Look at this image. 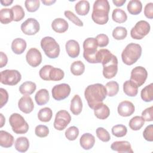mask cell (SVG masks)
Masks as SVG:
<instances>
[{
	"mask_svg": "<svg viewBox=\"0 0 153 153\" xmlns=\"http://www.w3.org/2000/svg\"><path fill=\"white\" fill-rule=\"evenodd\" d=\"M123 91L128 96L134 97L138 93V86L132 81L127 80L123 84Z\"/></svg>",
	"mask_w": 153,
	"mask_h": 153,
	"instance_id": "cell-24",
	"label": "cell"
},
{
	"mask_svg": "<svg viewBox=\"0 0 153 153\" xmlns=\"http://www.w3.org/2000/svg\"><path fill=\"white\" fill-rule=\"evenodd\" d=\"M13 13V21L19 22L25 17V11L23 7L19 5H15L11 8Z\"/></svg>",
	"mask_w": 153,
	"mask_h": 153,
	"instance_id": "cell-41",
	"label": "cell"
},
{
	"mask_svg": "<svg viewBox=\"0 0 153 153\" xmlns=\"http://www.w3.org/2000/svg\"><path fill=\"white\" fill-rule=\"evenodd\" d=\"M145 121L140 116H134L129 121L128 126L130 128L134 131L140 130L144 125Z\"/></svg>",
	"mask_w": 153,
	"mask_h": 153,
	"instance_id": "cell-35",
	"label": "cell"
},
{
	"mask_svg": "<svg viewBox=\"0 0 153 153\" xmlns=\"http://www.w3.org/2000/svg\"><path fill=\"white\" fill-rule=\"evenodd\" d=\"M94 115L100 120H105L110 115L109 107L103 102L97 105L93 109Z\"/></svg>",
	"mask_w": 153,
	"mask_h": 153,
	"instance_id": "cell-19",
	"label": "cell"
},
{
	"mask_svg": "<svg viewBox=\"0 0 153 153\" xmlns=\"http://www.w3.org/2000/svg\"><path fill=\"white\" fill-rule=\"evenodd\" d=\"M83 57L90 63H97L96 53L98 47L95 38H87L83 42Z\"/></svg>",
	"mask_w": 153,
	"mask_h": 153,
	"instance_id": "cell-6",
	"label": "cell"
},
{
	"mask_svg": "<svg viewBox=\"0 0 153 153\" xmlns=\"http://www.w3.org/2000/svg\"><path fill=\"white\" fill-rule=\"evenodd\" d=\"M75 10L77 14L86 16L90 11V3L85 0L79 1L75 4Z\"/></svg>",
	"mask_w": 153,
	"mask_h": 153,
	"instance_id": "cell-30",
	"label": "cell"
},
{
	"mask_svg": "<svg viewBox=\"0 0 153 153\" xmlns=\"http://www.w3.org/2000/svg\"><path fill=\"white\" fill-rule=\"evenodd\" d=\"M36 84L32 81H25L19 87V91L23 95H30L36 90Z\"/></svg>",
	"mask_w": 153,
	"mask_h": 153,
	"instance_id": "cell-27",
	"label": "cell"
},
{
	"mask_svg": "<svg viewBox=\"0 0 153 153\" xmlns=\"http://www.w3.org/2000/svg\"><path fill=\"white\" fill-rule=\"evenodd\" d=\"M15 149L20 152H26L29 147V139L25 136H21L17 138L14 143Z\"/></svg>",
	"mask_w": 153,
	"mask_h": 153,
	"instance_id": "cell-28",
	"label": "cell"
},
{
	"mask_svg": "<svg viewBox=\"0 0 153 153\" xmlns=\"http://www.w3.org/2000/svg\"><path fill=\"white\" fill-rule=\"evenodd\" d=\"M112 36L117 40H123L127 35V30L126 27L123 26H117L112 31Z\"/></svg>",
	"mask_w": 153,
	"mask_h": 153,
	"instance_id": "cell-39",
	"label": "cell"
},
{
	"mask_svg": "<svg viewBox=\"0 0 153 153\" xmlns=\"http://www.w3.org/2000/svg\"><path fill=\"white\" fill-rule=\"evenodd\" d=\"M41 2L45 5H51L56 2V0H42Z\"/></svg>",
	"mask_w": 153,
	"mask_h": 153,
	"instance_id": "cell-56",
	"label": "cell"
},
{
	"mask_svg": "<svg viewBox=\"0 0 153 153\" xmlns=\"http://www.w3.org/2000/svg\"><path fill=\"white\" fill-rule=\"evenodd\" d=\"M107 95L109 97L115 96L119 91V84L117 81H111L107 82L105 85Z\"/></svg>",
	"mask_w": 153,
	"mask_h": 153,
	"instance_id": "cell-37",
	"label": "cell"
},
{
	"mask_svg": "<svg viewBox=\"0 0 153 153\" xmlns=\"http://www.w3.org/2000/svg\"><path fill=\"white\" fill-rule=\"evenodd\" d=\"M142 99L145 102H150L153 100V84L151 83L142 89L140 92Z\"/></svg>",
	"mask_w": 153,
	"mask_h": 153,
	"instance_id": "cell-32",
	"label": "cell"
},
{
	"mask_svg": "<svg viewBox=\"0 0 153 153\" xmlns=\"http://www.w3.org/2000/svg\"><path fill=\"white\" fill-rule=\"evenodd\" d=\"M95 38L97 40L98 46L100 47H106L109 44V38L104 33L97 35Z\"/></svg>",
	"mask_w": 153,
	"mask_h": 153,
	"instance_id": "cell-48",
	"label": "cell"
},
{
	"mask_svg": "<svg viewBox=\"0 0 153 153\" xmlns=\"http://www.w3.org/2000/svg\"><path fill=\"white\" fill-rule=\"evenodd\" d=\"M20 29L25 35H33L39 32L40 26L39 22L35 19L28 18L22 23Z\"/></svg>",
	"mask_w": 153,
	"mask_h": 153,
	"instance_id": "cell-13",
	"label": "cell"
},
{
	"mask_svg": "<svg viewBox=\"0 0 153 153\" xmlns=\"http://www.w3.org/2000/svg\"><path fill=\"white\" fill-rule=\"evenodd\" d=\"M71 91V87L68 84L62 83L57 84L54 85L51 90L52 96L53 99L56 100H62L69 96Z\"/></svg>",
	"mask_w": 153,
	"mask_h": 153,
	"instance_id": "cell-12",
	"label": "cell"
},
{
	"mask_svg": "<svg viewBox=\"0 0 153 153\" xmlns=\"http://www.w3.org/2000/svg\"><path fill=\"white\" fill-rule=\"evenodd\" d=\"M112 20L118 23H124L127 19L126 13L121 8H115L112 13Z\"/></svg>",
	"mask_w": 153,
	"mask_h": 153,
	"instance_id": "cell-33",
	"label": "cell"
},
{
	"mask_svg": "<svg viewBox=\"0 0 153 153\" xmlns=\"http://www.w3.org/2000/svg\"><path fill=\"white\" fill-rule=\"evenodd\" d=\"M107 95L105 86L100 83L88 85L85 89L84 96L86 99L88 106L91 109L103 102Z\"/></svg>",
	"mask_w": 153,
	"mask_h": 153,
	"instance_id": "cell-2",
	"label": "cell"
},
{
	"mask_svg": "<svg viewBox=\"0 0 153 153\" xmlns=\"http://www.w3.org/2000/svg\"><path fill=\"white\" fill-rule=\"evenodd\" d=\"M26 42L25 39L17 38H15L11 43V50L16 54H22L26 48Z\"/></svg>",
	"mask_w": 153,
	"mask_h": 153,
	"instance_id": "cell-23",
	"label": "cell"
},
{
	"mask_svg": "<svg viewBox=\"0 0 153 153\" xmlns=\"http://www.w3.org/2000/svg\"><path fill=\"white\" fill-rule=\"evenodd\" d=\"M111 148L112 150L118 152H133L130 142L126 140L114 142L111 145Z\"/></svg>",
	"mask_w": 153,
	"mask_h": 153,
	"instance_id": "cell-17",
	"label": "cell"
},
{
	"mask_svg": "<svg viewBox=\"0 0 153 153\" xmlns=\"http://www.w3.org/2000/svg\"><path fill=\"white\" fill-rule=\"evenodd\" d=\"M112 134L117 137H124L126 135L127 129L126 126L123 124H117L114 126L111 129Z\"/></svg>",
	"mask_w": 153,
	"mask_h": 153,
	"instance_id": "cell-40",
	"label": "cell"
},
{
	"mask_svg": "<svg viewBox=\"0 0 153 153\" xmlns=\"http://www.w3.org/2000/svg\"><path fill=\"white\" fill-rule=\"evenodd\" d=\"M142 51V47L139 44L129 43L121 53V59L123 63L129 66L133 65L140 57Z\"/></svg>",
	"mask_w": 153,
	"mask_h": 153,
	"instance_id": "cell-4",
	"label": "cell"
},
{
	"mask_svg": "<svg viewBox=\"0 0 153 153\" xmlns=\"http://www.w3.org/2000/svg\"><path fill=\"white\" fill-rule=\"evenodd\" d=\"M9 123L12 130L16 134H25L27 132L29 126L25 118L18 113L12 114L9 118Z\"/></svg>",
	"mask_w": 153,
	"mask_h": 153,
	"instance_id": "cell-7",
	"label": "cell"
},
{
	"mask_svg": "<svg viewBox=\"0 0 153 153\" xmlns=\"http://www.w3.org/2000/svg\"><path fill=\"white\" fill-rule=\"evenodd\" d=\"M13 13L11 8H2L0 11V22L7 25L13 21Z\"/></svg>",
	"mask_w": 153,
	"mask_h": 153,
	"instance_id": "cell-31",
	"label": "cell"
},
{
	"mask_svg": "<svg viewBox=\"0 0 153 153\" xmlns=\"http://www.w3.org/2000/svg\"><path fill=\"white\" fill-rule=\"evenodd\" d=\"M126 0H112L113 4L117 7H121L125 4Z\"/></svg>",
	"mask_w": 153,
	"mask_h": 153,
	"instance_id": "cell-54",
	"label": "cell"
},
{
	"mask_svg": "<svg viewBox=\"0 0 153 153\" xmlns=\"http://www.w3.org/2000/svg\"><path fill=\"white\" fill-rule=\"evenodd\" d=\"M110 5L107 0H97L94 1L91 19L96 24L103 25L109 20Z\"/></svg>",
	"mask_w": 153,
	"mask_h": 153,
	"instance_id": "cell-3",
	"label": "cell"
},
{
	"mask_svg": "<svg viewBox=\"0 0 153 153\" xmlns=\"http://www.w3.org/2000/svg\"><path fill=\"white\" fill-rule=\"evenodd\" d=\"M147 77V71L142 66H136L131 71L130 80L134 82L138 87L142 86L145 83Z\"/></svg>",
	"mask_w": 153,
	"mask_h": 153,
	"instance_id": "cell-11",
	"label": "cell"
},
{
	"mask_svg": "<svg viewBox=\"0 0 153 153\" xmlns=\"http://www.w3.org/2000/svg\"><path fill=\"white\" fill-rule=\"evenodd\" d=\"M71 121V117L69 113L66 110H60L55 117L53 126L55 129L62 131L63 130Z\"/></svg>",
	"mask_w": 153,
	"mask_h": 153,
	"instance_id": "cell-10",
	"label": "cell"
},
{
	"mask_svg": "<svg viewBox=\"0 0 153 153\" xmlns=\"http://www.w3.org/2000/svg\"><path fill=\"white\" fill-rule=\"evenodd\" d=\"M65 135L68 140H75L79 135V130L76 126H71L66 130Z\"/></svg>",
	"mask_w": 153,
	"mask_h": 153,
	"instance_id": "cell-42",
	"label": "cell"
},
{
	"mask_svg": "<svg viewBox=\"0 0 153 153\" xmlns=\"http://www.w3.org/2000/svg\"><path fill=\"white\" fill-rule=\"evenodd\" d=\"M35 133L39 137H45L49 134V128L45 125H38L35 128Z\"/></svg>",
	"mask_w": 153,
	"mask_h": 153,
	"instance_id": "cell-47",
	"label": "cell"
},
{
	"mask_svg": "<svg viewBox=\"0 0 153 153\" xmlns=\"http://www.w3.org/2000/svg\"><path fill=\"white\" fill-rule=\"evenodd\" d=\"M80 146L85 150H89L91 149L95 143L94 136L89 133H84L79 139Z\"/></svg>",
	"mask_w": 153,
	"mask_h": 153,
	"instance_id": "cell-20",
	"label": "cell"
},
{
	"mask_svg": "<svg viewBox=\"0 0 153 153\" xmlns=\"http://www.w3.org/2000/svg\"><path fill=\"white\" fill-rule=\"evenodd\" d=\"M0 94H1V97H0V108H2L8 102V93L7 91V90L3 88H0Z\"/></svg>",
	"mask_w": 153,
	"mask_h": 153,
	"instance_id": "cell-51",
	"label": "cell"
},
{
	"mask_svg": "<svg viewBox=\"0 0 153 153\" xmlns=\"http://www.w3.org/2000/svg\"><path fill=\"white\" fill-rule=\"evenodd\" d=\"M53 116V111L51 108L45 107L41 108L38 113V118L40 121L47 123L51 120Z\"/></svg>",
	"mask_w": 153,
	"mask_h": 153,
	"instance_id": "cell-34",
	"label": "cell"
},
{
	"mask_svg": "<svg viewBox=\"0 0 153 153\" xmlns=\"http://www.w3.org/2000/svg\"><path fill=\"white\" fill-rule=\"evenodd\" d=\"M53 67V66L50 65H46L42 67L39 71V75L40 78L44 81H50L49 75L50 72Z\"/></svg>",
	"mask_w": 153,
	"mask_h": 153,
	"instance_id": "cell-46",
	"label": "cell"
},
{
	"mask_svg": "<svg viewBox=\"0 0 153 153\" xmlns=\"http://www.w3.org/2000/svg\"><path fill=\"white\" fill-rule=\"evenodd\" d=\"M70 69L73 75L79 76L84 73L85 71V65L81 60L75 61L71 64Z\"/></svg>",
	"mask_w": 153,
	"mask_h": 153,
	"instance_id": "cell-36",
	"label": "cell"
},
{
	"mask_svg": "<svg viewBox=\"0 0 153 153\" xmlns=\"http://www.w3.org/2000/svg\"><path fill=\"white\" fill-rule=\"evenodd\" d=\"M25 5L27 11L33 13L39 8L40 1L39 0H26L25 1Z\"/></svg>",
	"mask_w": 153,
	"mask_h": 153,
	"instance_id": "cell-43",
	"label": "cell"
},
{
	"mask_svg": "<svg viewBox=\"0 0 153 153\" xmlns=\"http://www.w3.org/2000/svg\"><path fill=\"white\" fill-rule=\"evenodd\" d=\"M135 111V107L133 103L128 100H124L120 102L117 108L118 114L124 117L131 115Z\"/></svg>",
	"mask_w": 153,
	"mask_h": 153,
	"instance_id": "cell-15",
	"label": "cell"
},
{
	"mask_svg": "<svg viewBox=\"0 0 153 153\" xmlns=\"http://www.w3.org/2000/svg\"><path fill=\"white\" fill-rule=\"evenodd\" d=\"M65 76V73L60 68L53 67L50 72V81H59L62 80Z\"/></svg>",
	"mask_w": 153,
	"mask_h": 153,
	"instance_id": "cell-38",
	"label": "cell"
},
{
	"mask_svg": "<svg viewBox=\"0 0 153 153\" xmlns=\"http://www.w3.org/2000/svg\"><path fill=\"white\" fill-rule=\"evenodd\" d=\"M144 14L148 19H152L153 18V3L149 2L146 4L144 8Z\"/></svg>",
	"mask_w": 153,
	"mask_h": 153,
	"instance_id": "cell-52",
	"label": "cell"
},
{
	"mask_svg": "<svg viewBox=\"0 0 153 153\" xmlns=\"http://www.w3.org/2000/svg\"><path fill=\"white\" fill-rule=\"evenodd\" d=\"M153 106H151L149 108H146L142 112V117L145 121H152L153 120Z\"/></svg>",
	"mask_w": 153,
	"mask_h": 153,
	"instance_id": "cell-50",
	"label": "cell"
},
{
	"mask_svg": "<svg viewBox=\"0 0 153 153\" xmlns=\"http://www.w3.org/2000/svg\"><path fill=\"white\" fill-rule=\"evenodd\" d=\"M0 116H1V125H0V127L2 128L4 125V123L5 122V117L3 116L2 114H0Z\"/></svg>",
	"mask_w": 153,
	"mask_h": 153,
	"instance_id": "cell-57",
	"label": "cell"
},
{
	"mask_svg": "<svg viewBox=\"0 0 153 153\" xmlns=\"http://www.w3.org/2000/svg\"><path fill=\"white\" fill-rule=\"evenodd\" d=\"M97 137L102 142H107L110 140L111 136L109 132L103 127H98L96 131Z\"/></svg>",
	"mask_w": 153,
	"mask_h": 153,
	"instance_id": "cell-44",
	"label": "cell"
},
{
	"mask_svg": "<svg viewBox=\"0 0 153 153\" xmlns=\"http://www.w3.org/2000/svg\"><path fill=\"white\" fill-rule=\"evenodd\" d=\"M149 23L145 20L137 22L130 30V35L133 39H142L147 35L150 31Z\"/></svg>",
	"mask_w": 153,
	"mask_h": 153,
	"instance_id": "cell-9",
	"label": "cell"
},
{
	"mask_svg": "<svg viewBox=\"0 0 153 153\" xmlns=\"http://www.w3.org/2000/svg\"><path fill=\"white\" fill-rule=\"evenodd\" d=\"M50 99V95L48 91L45 88H42L38 90L35 96V100L36 103L39 105H44L48 102Z\"/></svg>",
	"mask_w": 153,
	"mask_h": 153,
	"instance_id": "cell-26",
	"label": "cell"
},
{
	"mask_svg": "<svg viewBox=\"0 0 153 153\" xmlns=\"http://www.w3.org/2000/svg\"><path fill=\"white\" fill-rule=\"evenodd\" d=\"M69 27V24L66 20L62 18H56L51 23L53 30L59 33L65 32Z\"/></svg>",
	"mask_w": 153,
	"mask_h": 153,
	"instance_id": "cell-21",
	"label": "cell"
},
{
	"mask_svg": "<svg viewBox=\"0 0 153 153\" xmlns=\"http://www.w3.org/2000/svg\"><path fill=\"white\" fill-rule=\"evenodd\" d=\"M1 61H0V68H2L3 67H4L5 66H6V65L7 64L8 62V57L7 56V55L3 53V52H1Z\"/></svg>",
	"mask_w": 153,
	"mask_h": 153,
	"instance_id": "cell-53",
	"label": "cell"
},
{
	"mask_svg": "<svg viewBox=\"0 0 153 153\" xmlns=\"http://www.w3.org/2000/svg\"><path fill=\"white\" fill-rule=\"evenodd\" d=\"M144 139L148 142L153 141V125L150 124L146 127L143 131Z\"/></svg>",
	"mask_w": 153,
	"mask_h": 153,
	"instance_id": "cell-49",
	"label": "cell"
},
{
	"mask_svg": "<svg viewBox=\"0 0 153 153\" xmlns=\"http://www.w3.org/2000/svg\"><path fill=\"white\" fill-rule=\"evenodd\" d=\"M97 63L103 65V75L106 79L114 78L118 72V59L109 50L102 48L96 53Z\"/></svg>",
	"mask_w": 153,
	"mask_h": 153,
	"instance_id": "cell-1",
	"label": "cell"
},
{
	"mask_svg": "<svg viewBox=\"0 0 153 153\" xmlns=\"http://www.w3.org/2000/svg\"><path fill=\"white\" fill-rule=\"evenodd\" d=\"M41 47L45 55L50 59H56L60 54V46L51 36H45L41 40Z\"/></svg>",
	"mask_w": 153,
	"mask_h": 153,
	"instance_id": "cell-5",
	"label": "cell"
},
{
	"mask_svg": "<svg viewBox=\"0 0 153 153\" xmlns=\"http://www.w3.org/2000/svg\"><path fill=\"white\" fill-rule=\"evenodd\" d=\"M0 2L1 5L3 6H8V5H10L13 2V0H4V1L1 0L0 1Z\"/></svg>",
	"mask_w": 153,
	"mask_h": 153,
	"instance_id": "cell-55",
	"label": "cell"
},
{
	"mask_svg": "<svg viewBox=\"0 0 153 153\" xmlns=\"http://www.w3.org/2000/svg\"><path fill=\"white\" fill-rule=\"evenodd\" d=\"M19 109L25 114L30 113L34 109V103L29 95L22 96L18 102Z\"/></svg>",
	"mask_w": 153,
	"mask_h": 153,
	"instance_id": "cell-16",
	"label": "cell"
},
{
	"mask_svg": "<svg viewBox=\"0 0 153 153\" xmlns=\"http://www.w3.org/2000/svg\"><path fill=\"white\" fill-rule=\"evenodd\" d=\"M82 109V102L78 94H75L71 101L70 111L71 112L75 115H79Z\"/></svg>",
	"mask_w": 153,
	"mask_h": 153,
	"instance_id": "cell-22",
	"label": "cell"
},
{
	"mask_svg": "<svg viewBox=\"0 0 153 153\" xmlns=\"http://www.w3.org/2000/svg\"><path fill=\"white\" fill-rule=\"evenodd\" d=\"M26 60L32 67L38 66L42 62V54L39 50L36 48H30L26 53Z\"/></svg>",
	"mask_w": 153,
	"mask_h": 153,
	"instance_id": "cell-14",
	"label": "cell"
},
{
	"mask_svg": "<svg viewBox=\"0 0 153 153\" xmlns=\"http://www.w3.org/2000/svg\"><path fill=\"white\" fill-rule=\"evenodd\" d=\"M14 143V137L8 132L0 131V145L3 148H10Z\"/></svg>",
	"mask_w": 153,
	"mask_h": 153,
	"instance_id": "cell-25",
	"label": "cell"
},
{
	"mask_svg": "<svg viewBox=\"0 0 153 153\" xmlns=\"http://www.w3.org/2000/svg\"><path fill=\"white\" fill-rule=\"evenodd\" d=\"M65 48L68 56L72 58H76L79 54V44L74 39L68 41L65 44Z\"/></svg>",
	"mask_w": 153,
	"mask_h": 153,
	"instance_id": "cell-18",
	"label": "cell"
},
{
	"mask_svg": "<svg viewBox=\"0 0 153 153\" xmlns=\"http://www.w3.org/2000/svg\"><path fill=\"white\" fill-rule=\"evenodd\" d=\"M22 79L20 73L15 69H6L1 72V82L4 85H15Z\"/></svg>",
	"mask_w": 153,
	"mask_h": 153,
	"instance_id": "cell-8",
	"label": "cell"
},
{
	"mask_svg": "<svg viewBox=\"0 0 153 153\" xmlns=\"http://www.w3.org/2000/svg\"><path fill=\"white\" fill-rule=\"evenodd\" d=\"M127 9L130 14L137 15L142 11V2L139 0H131L127 4Z\"/></svg>",
	"mask_w": 153,
	"mask_h": 153,
	"instance_id": "cell-29",
	"label": "cell"
},
{
	"mask_svg": "<svg viewBox=\"0 0 153 153\" xmlns=\"http://www.w3.org/2000/svg\"><path fill=\"white\" fill-rule=\"evenodd\" d=\"M64 14L67 19H68L70 21L73 22L75 25L79 27L83 26V22L72 11L66 10L64 12Z\"/></svg>",
	"mask_w": 153,
	"mask_h": 153,
	"instance_id": "cell-45",
	"label": "cell"
}]
</instances>
